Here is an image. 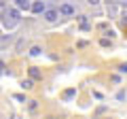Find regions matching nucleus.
Here are the masks:
<instances>
[{"label": "nucleus", "instance_id": "9d476101", "mask_svg": "<svg viewBox=\"0 0 127 119\" xmlns=\"http://www.w3.org/2000/svg\"><path fill=\"white\" fill-rule=\"evenodd\" d=\"M119 70H121V72H127V64H121V66H119Z\"/></svg>", "mask_w": 127, "mask_h": 119}, {"label": "nucleus", "instance_id": "20e7f679", "mask_svg": "<svg viewBox=\"0 0 127 119\" xmlns=\"http://www.w3.org/2000/svg\"><path fill=\"white\" fill-rule=\"evenodd\" d=\"M28 72H30V77H32V79H42V72H40L38 68H30Z\"/></svg>", "mask_w": 127, "mask_h": 119}, {"label": "nucleus", "instance_id": "0eeeda50", "mask_svg": "<svg viewBox=\"0 0 127 119\" xmlns=\"http://www.w3.org/2000/svg\"><path fill=\"white\" fill-rule=\"evenodd\" d=\"M30 53H32V55H38V53H40V47H32Z\"/></svg>", "mask_w": 127, "mask_h": 119}, {"label": "nucleus", "instance_id": "1a4fd4ad", "mask_svg": "<svg viewBox=\"0 0 127 119\" xmlns=\"http://www.w3.org/2000/svg\"><path fill=\"white\" fill-rule=\"evenodd\" d=\"M9 15H11V17H13V19H17V17H19V13H17V11H15V9H13V11H9Z\"/></svg>", "mask_w": 127, "mask_h": 119}, {"label": "nucleus", "instance_id": "9b49d317", "mask_svg": "<svg viewBox=\"0 0 127 119\" xmlns=\"http://www.w3.org/2000/svg\"><path fill=\"white\" fill-rule=\"evenodd\" d=\"M97 2H100V0H89V4H97Z\"/></svg>", "mask_w": 127, "mask_h": 119}, {"label": "nucleus", "instance_id": "f257e3e1", "mask_svg": "<svg viewBox=\"0 0 127 119\" xmlns=\"http://www.w3.org/2000/svg\"><path fill=\"white\" fill-rule=\"evenodd\" d=\"M59 13H62V15H72L74 9H72V4H68V2H66V4L59 6Z\"/></svg>", "mask_w": 127, "mask_h": 119}, {"label": "nucleus", "instance_id": "39448f33", "mask_svg": "<svg viewBox=\"0 0 127 119\" xmlns=\"http://www.w3.org/2000/svg\"><path fill=\"white\" fill-rule=\"evenodd\" d=\"M15 2H17L19 9H28V6H30V0H15Z\"/></svg>", "mask_w": 127, "mask_h": 119}, {"label": "nucleus", "instance_id": "423d86ee", "mask_svg": "<svg viewBox=\"0 0 127 119\" xmlns=\"http://www.w3.org/2000/svg\"><path fill=\"white\" fill-rule=\"evenodd\" d=\"M32 85H34V83H32V81H30V79H28V81H23V83H21V87H23V89H30V87H32Z\"/></svg>", "mask_w": 127, "mask_h": 119}, {"label": "nucleus", "instance_id": "f03ea898", "mask_svg": "<svg viewBox=\"0 0 127 119\" xmlns=\"http://www.w3.org/2000/svg\"><path fill=\"white\" fill-rule=\"evenodd\" d=\"M32 11H34V13H42V11H45V2H42V0H36V2L32 4Z\"/></svg>", "mask_w": 127, "mask_h": 119}, {"label": "nucleus", "instance_id": "6e6552de", "mask_svg": "<svg viewBox=\"0 0 127 119\" xmlns=\"http://www.w3.org/2000/svg\"><path fill=\"white\" fill-rule=\"evenodd\" d=\"M81 28H85V30L89 28V23H87V19H85V17H81Z\"/></svg>", "mask_w": 127, "mask_h": 119}, {"label": "nucleus", "instance_id": "7ed1b4c3", "mask_svg": "<svg viewBox=\"0 0 127 119\" xmlns=\"http://www.w3.org/2000/svg\"><path fill=\"white\" fill-rule=\"evenodd\" d=\"M45 19H47V21H55V19H57V11H47Z\"/></svg>", "mask_w": 127, "mask_h": 119}]
</instances>
